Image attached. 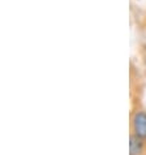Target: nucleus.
<instances>
[{"instance_id":"f03ea898","label":"nucleus","mask_w":146,"mask_h":155,"mask_svg":"<svg viewBox=\"0 0 146 155\" xmlns=\"http://www.w3.org/2000/svg\"><path fill=\"white\" fill-rule=\"evenodd\" d=\"M144 151V142L142 138L132 134L129 137V155H141Z\"/></svg>"},{"instance_id":"f257e3e1","label":"nucleus","mask_w":146,"mask_h":155,"mask_svg":"<svg viewBox=\"0 0 146 155\" xmlns=\"http://www.w3.org/2000/svg\"><path fill=\"white\" fill-rule=\"evenodd\" d=\"M132 127H133V134L145 140L146 138V112H144V111L136 112L132 120Z\"/></svg>"}]
</instances>
